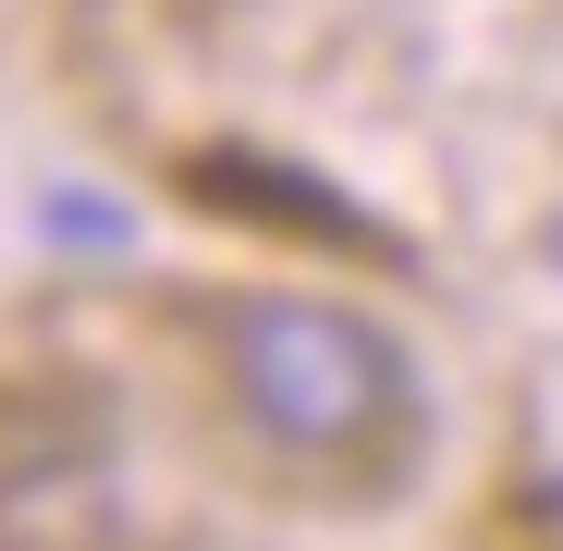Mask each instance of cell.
I'll return each mask as SVG.
<instances>
[{"label": "cell", "mask_w": 563, "mask_h": 551, "mask_svg": "<svg viewBox=\"0 0 563 551\" xmlns=\"http://www.w3.org/2000/svg\"><path fill=\"white\" fill-rule=\"evenodd\" d=\"M197 343H209V393L233 441L269 478L319 503H393L429 466L441 405L393 319H367L319 283H245V295H209Z\"/></svg>", "instance_id": "obj_1"}]
</instances>
